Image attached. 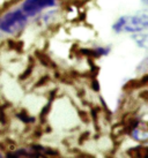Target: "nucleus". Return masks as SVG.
I'll return each instance as SVG.
<instances>
[{
  "label": "nucleus",
  "instance_id": "1",
  "mask_svg": "<svg viewBox=\"0 0 148 158\" xmlns=\"http://www.w3.org/2000/svg\"><path fill=\"white\" fill-rule=\"evenodd\" d=\"M115 32H141L148 30V9L132 15H124L113 24Z\"/></svg>",
  "mask_w": 148,
  "mask_h": 158
},
{
  "label": "nucleus",
  "instance_id": "2",
  "mask_svg": "<svg viewBox=\"0 0 148 158\" xmlns=\"http://www.w3.org/2000/svg\"><path fill=\"white\" fill-rule=\"evenodd\" d=\"M28 23V16L22 9L7 12L0 16V31L8 35L20 34Z\"/></svg>",
  "mask_w": 148,
  "mask_h": 158
},
{
  "label": "nucleus",
  "instance_id": "3",
  "mask_svg": "<svg viewBox=\"0 0 148 158\" xmlns=\"http://www.w3.org/2000/svg\"><path fill=\"white\" fill-rule=\"evenodd\" d=\"M56 6V0H24L21 9L27 16H35L41 10Z\"/></svg>",
  "mask_w": 148,
  "mask_h": 158
},
{
  "label": "nucleus",
  "instance_id": "4",
  "mask_svg": "<svg viewBox=\"0 0 148 158\" xmlns=\"http://www.w3.org/2000/svg\"><path fill=\"white\" fill-rule=\"evenodd\" d=\"M128 135L141 143L148 142V123L140 120L139 123H137V126L128 133Z\"/></svg>",
  "mask_w": 148,
  "mask_h": 158
},
{
  "label": "nucleus",
  "instance_id": "5",
  "mask_svg": "<svg viewBox=\"0 0 148 158\" xmlns=\"http://www.w3.org/2000/svg\"><path fill=\"white\" fill-rule=\"evenodd\" d=\"M36 58L38 59V61L45 67H49V68H56V64L52 61V59L49 57L46 53L42 52V51H36L35 52Z\"/></svg>",
  "mask_w": 148,
  "mask_h": 158
},
{
  "label": "nucleus",
  "instance_id": "6",
  "mask_svg": "<svg viewBox=\"0 0 148 158\" xmlns=\"http://www.w3.org/2000/svg\"><path fill=\"white\" fill-rule=\"evenodd\" d=\"M127 154L131 157H148V148L144 145L134 147L132 149H128Z\"/></svg>",
  "mask_w": 148,
  "mask_h": 158
},
{
  "label": "nucleus",
  "instance_id": "7",
  "mask_svg": "<svg viewBox=\"0 0 148 158\" xmlns=\"http://www.w3.org/2000/svg\"><path fill=\"white\" fill-rule=\"evenodd\" d=\"M134 40L141 48H148V32H142L138 36H134Z\"/></svg>",
  "mask_w": 148,
  "mask_h": 158
},
{
  "label": "nucleus",
  "instance_id": "8",
  "mask_svg": "<svg viewBox=\"0 0 148 158\" xmlns=\"http://www.w3.org/2000/svg\"><path fill=\"white\" fill-rule=\"evenodd\" d=\"M16 117L21 120L22 123H31L35 121V118L31 117V115H29V114L27 113V111H21V112H19V113L16 114Z\"/></svg>",
  "mask_w": 148,
  "mask_h": 158
},
{
  "label": "nucleus",
  "instance_id": "9",
  "mask_svg": "<svg viewBox=\"0 0 148 158\" xmlns=\"http://www.w3.org/2000/svg\"><path fill=\"white\" fill-rule=\"evenodd\" d=\"M7 44H8L11 50H15V51H18V52H21L22 48H23V43L20 42V40H9L8 42H7Z\"/></svg>",
  "mask_w": 148,
  "mask_h": 158
},
{
  "label": "nucleus",
  "instance_id": "10",
  "mask_svg": "<svg viewBox=\"0 0 148 158\" xmlns=\"http://www.w3.org/2000/svg\"><path fill=\"white\" fill-rule=\"evenodd\" d=\"M33 69H34V62L30 64V65H28L27 69L24 70V72L21 74V76H20V80H26L27 77H29L31 74V72H33Z\"/></svg>",
  "mask_w": 148,
  "mask_h": 158
},
{
  "label": "nucleus",
  "instance_id": "11",
  "mask_svg": "<svg viewBox=\"0 0 148 158\" xmlns=\"http://www.w3.org/2000/svg\"><path fill=\"white\" fill-rule=\"evenodd\" d=\"M7 123H8L7 115H6V113H5L4 109L0 106V123H2V125H6Z\"/></svg>",
  "mask_w": 148,
  "mask_h": 158
},
{
  "label": "nucleus",
  "instance_id": "12",
  "mask_svg": "<svg viewBox=\"0 0 148 158\" xmlns=\"http://www.w3.org/2000/svg\"><path fill=\"white\" fill-rule=\"evenodd\" d=\"M5 143H8V140H6L4 142V144ZM9 145H15V143H14V142H11V143H9ZM5 149H6V145H5L4 148H2V150H1V151H5Z\"/></svg>",
  "mask_w": 148,
  "mask_h": 158
},
{
  "label": "nucleus",
  "instance_id": "13",
  "mask_svg": "<svg viewBox=\"0 0 148 158\" xmlns=\"http://www.w3.org/2000/svg\"><path fill=\"white\" fill-rule=\"evenodd\" d=\"M141 1L144 2V5H146V6L148 7V0H141Z\"/></svg>",
  "mask_w": 148,
  "mask_h": 158
}]
</instances>
